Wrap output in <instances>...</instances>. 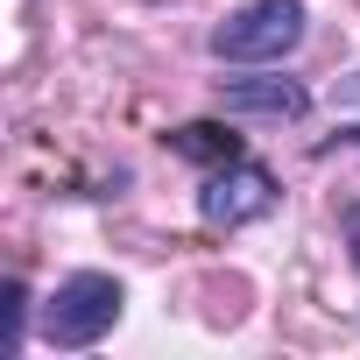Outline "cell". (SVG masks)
<instances>
[{"label":"cell","instance_id":"6da1fadb","mask_svg":"<svg viewBox=\"0 0 360 360\" xmlns=\"http://www.w3.org/2000/svg\"><path fill=\"white\" fill-rule=\"evenodd\" d=\"M304 43V0H255L212 29V50L226 64H276Z\"/></svg>","mask_w":360,"mask_h":360},{"label":"cell","instance_id":"7a4b0ae2","mask_svg":"<svg viewBox=\"0 0 360 360\" xmlns=\"http://www.w3.org/2000/svg\"><path fill=\"white\" fill-rule=\"evenodd\" d=\"M120 318V283L113 276H71L43 304V339L50 346H99Z\"/></svg>","mask_w":360,"mask_h":360},{"label":"cell","instance_id":"3957f363","mask_svg":"<svg viewBox=\"0 0 360 360\" xmlns=\"http://www.w3.org/2000/svg\"><path fill=\"white\" fill-rule=\"evenodd\" d=\"M269 205H276V184H269V169H255V162H226L212 184H205V198H198V212L212 226H248Z\"/></svg>","mask_w":360,"mask_h":360},{"label":"cell","instance_id":"277c9868","mask_svg":"<svg viewBox=\"0 0 360 360\" xmlns=\"http://www.w3.org/2000/svg\"><path fill=\"white\" fill-rule=\"evenodd\" d=\"M233 113H262V120H297L311 99H304V85H290V78H233L226 92H219Z\"/></svg>","mask_w":360,"mask_h":360},{"label":"cell","instance_id":"5b68a950","mask_svg":"<svg viewBox=\"0 0 360 360\" xmlns=\"http://www.w3.org/2000/svg\"><path fill=\"white\" fill-rule=\"evenodd\" d=\"M176 155H191V162H240V134H226L212 120H184L176 127Z\"/></svg>","mask_w":360,"mask_h":360},{"label":"cell","instance_id":"8992f818","mask_svg":"<svg viewBox=\"0 0 360 360\" xmlns=\"http://www.w3.org/2000/svg\"><path fill=\"white\" fill-rule=\"evenodd\" d=\"M22 318H29V290H22V283H8V353L22 346Z\"/></svg>","mask_w":360,"mask_h":360},{"label":"cell","instance_id":"52a82bcc","mask_svg":"<svg viewBox=\"0 0 360 360\" xmlns=\"http://www.w3.org/2000/svg\"><path fill=\"white\" fill-rule=\"evenodd\" d=\"M339 92H346V99H360V78H346V85H339Z\"/></svg>","mask_w":360,"mask_h":360},{"label":"cell","instance_id":"ba28073f","mask_svg":"<svg viewBox=\"0 0 360 360\" xmlns=\"http://www.w3.org/2000/svg\"><path fill=\"white\" fill-rule=\"evenodd\" d=\"M353 262H360V233H353Z\"/></svg>","mask_w":360,"mask_h":360}]
</instances>
